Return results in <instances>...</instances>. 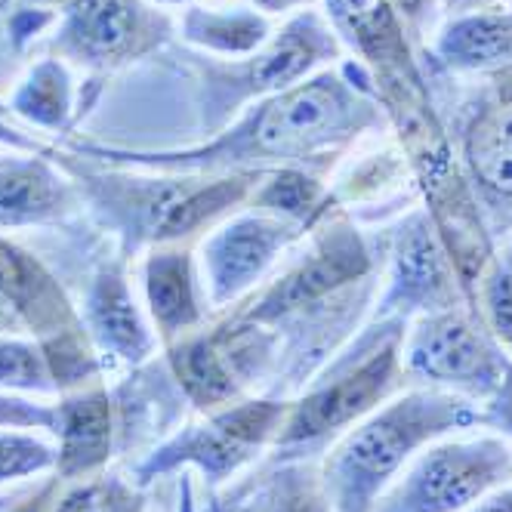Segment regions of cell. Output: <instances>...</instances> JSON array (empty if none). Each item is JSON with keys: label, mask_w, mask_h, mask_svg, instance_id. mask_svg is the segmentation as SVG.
<instances>
[{"label": "cell", "mask_w": 512, "mask_h": 512, "mask_svg": "<svg viewBox=\"0 0 512 512\" xmlns=\"http://www.w3.org/2000/svg\"><path fill=\"white\" fill-rule=\"evenodd\" d=\"M179 68L195 87L198 130L204 139L226 130L253 102L303 84L318 71L340 65L346 50L318 7L284 19L266 47L241 59H213L182 50Z\"/></svg>", "instance_id": "cell-6"}, {"label": "cell", "mask_w": 512, "mask_h": 512, "mask_svg": "<svg viewBox=\"0 0 512 512\" xmlns=\"http://www.w3.org/2000/svg\"><path fill=\"white\" fill-rule=\"evenodd\" d=\"M84 201L53 155L0 152V232L56 229L71 223Z\"/></svg>", "instance_id": "cell-19"}, {"label": "cell", "mask_w": 512, "mask_h": 512, "mask_svg": "<svg viewBox=\"0 0 512 512\" xmlns=\"http://www.w3.org/2000/svg\"><path fill=\"white\" fill-rule=\"evenodd\" d=\"M408 324L405 318L371 315L368 324L290 398L266 463L321 460L352 426L405 392L411 380L401 346Z\"/></svg>", "instance_id": "cell-4"}, {"label": "cell", "mask_w": 512, "mask_h": 512, "mask_svg": "<svg viewBox=\"0 0 512 512\" xmlns=\"http://www.w3.org/2000/svg\"><path fill=\"white\" fill-rule=\"evenodd\" d=\"M454 152L494 241L512 235V68L497 71L463 105Z\"/></svg>", "instance_id": "cell-13"}, {"label": "cell", "mask_w": 512, "mask_h": 512, "mask_svg": "<svg viewBox=\"0 0 512 512\" xmlns=\"http://www.w3.org/2000/svg\"><path fill=\"white\" fill-rule=\"evenodd\" d=\"M482 426V408L426 386H408L352 426L321 457V482L337 512H374L405 466L438 438Z\"/></svg>", "instance_id": "cell-5"}, {"label": "cell", "mask_w": 512, "mask_h": 512, "mask_svg": "<svg viewBox=\"0 0 512 512\" xmlns=\"http://www.w3.org/2000/svg\"><path fill=\"white\" fill-rule=\"evenodd\" d=\"M219 506L223 512H337L321 482V460L263 463Z\"/></svg>", "instance_id": "cell-22"}, {"label": "cell", "mask_w": 512, "mask_h": 512, "mask_svg": "<svg viewBox=\"0 0 512 512\" xmlns=\"http://www.w3.org/2000/svg\"><path fill=\"white\" fill-rule=\"evenodd\" d=\"M13 4H16V0H0V13H7V10H10Z\"/></svg>", "instance_id": "cell-39"}, {"label": "cell", "mask_w": 512, "mask_h": 512, "mask_svg": "<svg viewBox=\"0 0 512 512\" xmlns=\"http://www.w3.org/2000/svg\"><path fill=\"white\" fill-rule=\"evenodd\" d=\"M130 266L133 263L124 260L118 250L99 260L90 272L78 312L102 364L115 361L124 368H142L158 355L161 343L136 297Z\"/></svg>", "instance_id": "cell-16"}, {"label": "cell", "mask_w": 512, "mask_h": 512, "mask_svg": "<svg viewBox=\"0 0 512 512\" xmlns=\"http://www.w3.org/2000/svg\"><path fill=\"white\" fill-rule=\"evenodd\" d=\"M401 358L411 386L451 392L479 408L500 389L512 364V355L488 331L479 309L466 303L414 318Z\"/></svg>", "instance_id": "cell-10"}, {"label": "cell", "mask_w": 512, "mask_h": 512, "mask_svg": "<svg viewBox=\"0 0 512 512\" xmlns=\"http://www.w3.org/2000/svg\"><path fill=\"white\" fill-rule=\"evenodd\" d=\"M149 4H155L161 10H186V7L195 4V0H149Z\"/></svg>", "instance_id": "cell-38"}, {"label": "cell", "mask_w": 512, "mask_h": 512, "mask_svg": "<svg viewBox=\"0 0 512 512\" xmlns=\"http://www.w3.org/2000/svg\"><path fill=\"white\" fill-rule=\"evenodd\" d=\"M389 7L401 16V22L408 25L411 41H420L429 19L435 16L438 0H389Z\"/></svg>", "instance_id": "cell-33"}, {"label": "cell", "mask_w": 512, "mask_h": 512, "mask_svg": "<svg viewBox=\"0 0 512 512\" xmlns=\"http://www.w3.org/2000/svg\"><path fill=\"white\" fill-rule=\"evenodd\" d=\"M247 207L269 213V216H278V219H284V223L303 226L309 232L321 223L327 213L340 210L334 195H331V186H327V179H321L318 173L303 170V167L269 170L260 179V186L253 189Z\"/></svg>", "instance_id": "cell-24"}, {"label": "cell", "mask_w": 512, "mask_h": 512, "mask_svg": "<svg viewBox=\"0 0 512 512\" xmlns=\"http://www.w3.org/2000/svg\"><path fill=\"white\" fill-rule=\"evenodd\" d=\"M512 482V445L503 435L438 438L377 500L374 512H466Z\"/></svg>", "instance_id": "cell-11"}, {"label": "cell", "mask_w": 512, "mask_h": 512, "mask_svg": "<svg viewBox=\"0 0 512 512\" xmlns=\"http://www.w3.org/2000/svg\"><path fill=\"white\" fill-rule=\"evenodd\" d=\"M423 59L426 78H488L512 68V10L500 4L494 10L448 19Z\"/></svg>", "instance_id": "cell-20"}, {"label": "cell", "mask_w": 512, "mask_h": 512, "mask_svg": "<svg viewBox=\"0 0 512 512\" xmlns=\"http://www.w3.org/2000/svg\"><path fill=\"white\" fill-rule=\"evenodd\" d=\"M389 127L374 96L371 71L343 59L303 84L253 102L226 130L179 149H124L68 136L65 149L84 158L173 173H238L303 167L327 179L355 145Z\"/></svg>", "instance_id": "cell-1"}, {"label": "cell", "mask_w": 512, "mask_h": 512, "mask_svg": "<svg viewBox=\"0 0 512 512\" xmlns=\"http://www.w3.org/2000/svg\"><path fill=\"white\" fill-rule=\"evenodd\" d=\"M0 337H31L19 306L7 294H0Z\"/></svg>", "instance_id": "cell-35"}, {"label": "cell", "mask_w": 512, "mask_h": 512, "mask_svg": "<svg viewBox=\"0 0 512 512\" xmlns=\"http://www.w3.org/2000/svg\"><path fill=\"white\" fill-rule=\"evenodd\" d=\"M56 445L28 429H0V485H13L34 475H50Z\"/></svg>", "instance_id": "cell-28"}, {"label": "cell", "mask_w": 512, "mask_h": 512, "mask_svg": "<svg viewBox=\"0 0 512 512\" xmlns=\"http://www.w3.org/2000/svg\"><path fill=\"white\" fill-rule=\"evenodd\" d=\"M503 0H438V7L445 10L448 19L454 16H466V13H482V10H494Z\"/></svg>", "instance_id": "cell-36"}, {"label": "cell", "mask_w": 512, "mask_h": 512, "mask_svg": "<svg viewBox=\"0 0 512 512\" xmlns=\"http://www.w3.org/2000/svg\"><path fill=\"white\" fill-rule=\"evenodd\" d=\"M247 4L256 13L269 16V19H290V16L303 13V10H312L318 0H247Z\"/></svg>", "instance_id": "cell-34"}, {"label": "cell", "mask_w": 512, "mask_h": 512, "mask_svg": "<svg viewBox=\"0 0 512 512\" xmlns=\"http://www.w3.org/2000/svg\"><path fill=\"white\" fill-rule=\"evenodd\" d=\"M0 389L19 395H59L50 361L38 340L0 337Z\"/></svg>", "instance_id": "cell-26"}, {"label": "cell", "mask_w": 512, "mask_h": 512, "mask_svg": "<svg viewBox=\"0 0 512 512\" xmlns=\"http://www.w3.org/2000/svg\"><path fill=\"white\" fill-rule=\"evenodd\" d=\"M53 435V475H59L62 482L71 485L108 472V463L127 448V423L118 392L108 389L105 380L62 392L56 401Z\"/></svg>", "instance_id": "cell-17"}, {"label": "cell", "mask_w": 512, "mask_h": 512, "mask_svg": "<svg viewBox=\"0 0 512 512\" xmlns=\"http://www.w3.org/2000/svg\"><path fill=\"white\" fill-rule=\"evenodd\" d=\"M506 7H509V10H512V0H506Z\"/></svg>", "instance_id": "cell-40"}, {"label": "cell", "mask_w": 512, "mask_h": 512, "mask_svg": "<svg viewBox=\"0 0 512 512\" xmlns=\"http://www.w3.org/2000/svg\"><path fill=\"white\" fill-rule=\"evenodd\" d=\"M53 161L75 182L93 223L115 238V250L130 263L161 244H201L247 207L266 176L263 170L173 173L118 167L84 158L65 145H56Z\"/></svg>", "instance_id": "cell-3"}, {"label": "cell", "mask_w": 512, "mask_h": 512, "mask_svg": "<svg viewBox=\"0 0 512 512\" xmlns=\"http://www.w3.org/2000/svg\"><path fill=\"white\" fill-rule=\"evenodd\" d=\"M475 309L488 324V331L500 340V346L512 355V235L503 238V247L494 250L479 281Z\"/></svg>", "instance_id": "cell-27"}, {"label": "cell", "mask_w": 512, "mask_h": 512, "mask_svg": "<svg viewBox=\"0 0 512 512\" xmlns=\"http://www.w3.org/2000/svg\"><path fill=\"white\" fill-rule=\"evenodd\" d=\"M463 303L472 306L451 253L423 204L401 213L383 238V287L374 315L414 321Z\"/></svg>", "instance_id": "cell-14"}, {"label": "cell", "mask_w": 512, "mask_h": 512, "mask_svg": "<svg viewBox=\"0 0 512 512\" xmlns=\"http://www.w3.org/2000/svg\"><path fill=\"white\" fill-rule=\"evenodd\" d=\"M466 512H512V482L497 488V491H491L479 503H472Z\"/></svg>", "instance_id": "cell-37"}, {"label": "cell", "mask_w": 512, "mask_h": 512, "mask_svg": "<svg viewBox=\"0 0 512 512\" xmlns=\"http://www.w3.org/2000/svg\"><path fill=\"white\" fill-rule=\"evenodd\" d=\"M306 238L309 229L250 207L229 216L198 244V266L210 309L226 312L244 303L272 275L281 256Z\"/></svg>", "instance_id": "cell-15"}, {"label": "cell", "mask_w": 512, "mask_h": 512, "mask_svg": "<svg viewBox=\"0 0 512 512\" xmlns=\"http://www.w3.org/2000/svg\"><path fill=\"white\" fill-rule=\"evenodd\" d=\"M4 105L7 115H16L28 127L50 136H75L78 124L90 115L75 68L50 53L28 65Z\"/></svg>", "instance_id": "cell-21"}, {"label": "cell", "mask_w": 512, "mask_h": 512, "mask_svg": "<svg viewBox=\"0 0 512 512\" xmlns=\"http://www.w3.org/2000/svg\"><path fill=\"white\" fill-rule=\"evenodd\" d=\"M176 34L189 50L213 59H241L269 44L275 22L256 13L250 4L238 7H204L192 4L176 22Z\"/></svg>", "instance_id": "cell-23"}, {"label": "cell", "mask_w": 512, "mask_h": 512, "mask_svg": "<svg viewBox=\"0 0 512 512\" xmlns=\"http://www.w3.org/2000/svg\"><path fill=\"white\" fill-rule=\"evenodd\" d=\"M321 13L343 50L352 53L349 59L371 71L386 124L435 105L408 25L389 7V0H321Z\"/></svg>", "instance_id": "cell-12"}, {"label": "cell", "mask_w": 512, "mask_h": 512, "mask_svg": "<svg viewBox=\"0 0 512 512\" xmlns=\"http://www.w3.org/2000/svg\"><path fill=\"white\" fill-rule=\"evenodd\" d=\"M287 408L290 398L263 392L219 411L198 414L136 463L133 482L139 488H149L176 469H198L207 488H223L269 457Z\"/></svg>", "instance_id": "cell-8"}, {"label": "cell", "mask_w": 512, "mask_h": 512, "mask_svg": "<svg viewBox=\"0 0 512 512\" xmlns=\"http://www.w3.org/2000/svg\"><path fill=\"white\" fill-rule=\"evenodd\" d=\"M53 13L47 53L84 75V84L105 87L118 71L161 56L176 22L149 0H41Z\"/></svg>", "instance_id": "cell-9"}, {"label": "cell", "mask_w": 512, "mask_h": 512, "mask_svg": "<svg viewBox=\"0 0 512 512\" xmlns=\"http://www.w3.org/2000/svg\"><path fill=\"white\" fill-rule=\"evenodd\" d=\"M139 287L161 349L195 334L210 321L213 309L204 290L198 250L192 244H161L142 253Z\"/></svg>", "instance_id": "cell-18"}, {"label": "cell", "mask_w": 512, "mask_h": 512, "mask_svg": "<svg viewBox=\"0 0 512 512\" xmlns=\"http://www.w3.org/2000/svg\"><path fill=\"white\" fill-rule=\"evenodd\" d=\"M142 491L115 472H99L84 482H65L56 512H149Z\"/></svg>", "instance_id": "cell-25"}, {"label": "cell", "mask_w": 512, "mask_h": 512, "mask_svg": "<svg viewBox=\"0 0 512 512\" xmlns=\"http://www.w3.org/2000/svg\"><path fill=\"white\" fill-rule=\"evenodd\" d=\"M383 284V241H371L346 210L327 213L278 275L232 312L278 337L269 395L294 398L374 315Z\"/></svg>", "instance_id": "cell-2"}, {"label": "cell", "mask_w": 512, "mask_h": 512, "mask_svg": "<svg viewBox=\"0 0 512 512\" xmlns=\"http://www.w3.org/2000/svg\"><path fill=\"white\" fill-rule=\"evenodd\" d=\"M482 426L494 429L512 445V364H509L506 380L500 383V389L482 405Z\"/></svg>", "instance_id": "cell-30"}, {"label": "cell", "mask_w": 512, "mask_h": 512, "mask_svg": "<svg viewBox=\"0 0 512 512\" xmlns=\"http://www.w3.org/2000/svg\"><path fill=\"white\" fill-rule=\"evenodd\" d=\"M0 429L53 432L56 429V405H50V401H38L34 395H19V392L0 389Z\"/></svg>", "instance_id": "cell-29"}, {"label": "cell", "mask_w": 512, "mask_h": 512, "mask_svg": "<svg viewBox=\"0 0 512 512\" xmlns=\"http://www.w3.org/2000/svg\"><path fill=\"white\" fill-rule=\"evenodd\" d=\"M281 343L263 324L226 309L195 334L164 346V368L195 414L263 395L278 374Z\"/></svg>", "instance_id": "cell-7"}, {"label": "cell", "mask_w": 512, "mask_h": 512, "mask_svg": "<svg viewBox=\"0 0 512 512\" xmlns=\"http://www.w3.org/2000/svg\"><path fill=\"white\" fill-rule=\"evenodd\" d=\"M4 115H7V105H0V149H10V152H31V155H53L56 145L44 142L41 136H31V133L13 127Z\"/></svg>", "instance_id": "cell-32"}, {"label": "cell", "mask_w": 512, "mask_h": 512, "mask_svg": "<svg viewBox=\"0 0 512 512\" xmlns=\"http://www.w3.org/2000/svg\"><path fill=\"white\" fill-rule=\"evenodd\" d=\"M62 488H65V482L59 479V475L50 472V479L41 488L19 494L13 500H0V512H56Z\"/></svg>", "instance_id": "cell-31"}]
</instances>
